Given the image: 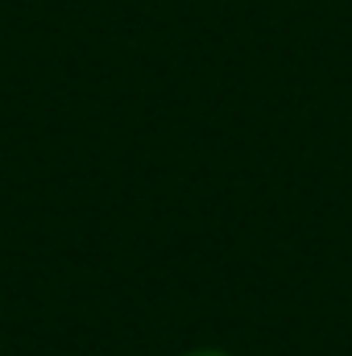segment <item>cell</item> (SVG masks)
<instances>
[{
    "mask_svg": "<svg viewBox=\"0 0 352 356\" xmlns=\"http://www.w3.org/2000/svg\"><path fill=\"white\" fill-rule=\"evenodd\" d=\"M191 356H228V353H191Z\"/></svg>",
    "mask_w": 352,
    "mask_h": 356,
    "instance_id": "cell-1",
    "label": "cell"
}]
</instances>
